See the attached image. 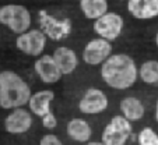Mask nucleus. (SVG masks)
Segmentation results:
<instances>
[{"instance_id": "nucleus-1", "label": "nucleus", "mask_w": 158, "mask_h": 145, "mask_svg": "<svg viewBox=\"0 0 158 145\" xmlns=\"http://www.w3.org/2000/svg\"><path fill=\"white\" fill-rule=\"evenodd\" d=\"M102 81L116 91L130 89L139 80V67L131 56L126 53H112L99 68Z\"/></svg>"}, {"instance_id": "nucleus-2", "label": "nucleus", "mask_w": 158, "mask_h": 145, "mask_svg": "<svg viewBox=\"0 0 158 145\" xmlns=\"http://www.w3.org/2000/svg\"><path fill=\"white\" fill-rule=\"evenodd\" d=\"M31 87L28 83L13 70L0 71V107L11 110L25 106L28 103Z\"/></svg>"}, {"instance_id": "nucleus-3", "label": "nucleus", "mask_w": 158, "mask_h": 145, "mask_svg": "<svg viewBox=\"0 0 158 145\" xmlns=\"http://www.w3.org/2000/svg\"><path fill=\"white\" fill-rule=\"evenodd\" d=\"M32 15L23 4H4L0 7V25L6 27L15 35L25 32L31 28Z\"/></svg>"}, {"instance_id": "nucleus-4", "label": "nucleus", "mask_w": 158, "mask_h": 145, "mask_svg": "<svg viewBox=\"0 0 158 145\" xmlns=\"http://www.w3.org/2000/svg\"><path fill=\"white\" fill-rule=\"evenodd\" d=\"M39 30L45 34V36L53 42L64 41L72 34V20L70 18H56L45 10H39L38 13Z\"/></svg>"}, {"instance_id": "nucleus-5", "label": "nucleus", "mask_w": 158, "mask_h": 145, "mask_svg": "<svg viewBox=\"0 0 158 145\" xmlns=\"http://www.w3.org/2000/svg\"><path fill=\"white\" fill-rule=\"evenodd\" d=\"M131 133H133L131 123L122 115H116L105 126L101 141L105 145H126Z\"/></svg>"}, {"instance_id": "nucleus-6", "label": "nucleus", "mask_w": 158, "mask_h": 145, "mask_svg": "<svg viewBox=\"0 0 158 145\" xmlns=\"http://www.w3.org/2000/svg\"><path fill=\"white\" fill-rule=\"evenodd\" d=\"M93 30L99 38L114 42L122 35L123 30H125V20L120 14L108 10L105 14L94 20Z\"/></svg>"}, {"instance_id": "nucleus-7", "label": "nucleus", "mask_w": 158, "mask_h": 145, "mask_svg": "<svg viewBox=\"0 0 158 145\" xmlns=\"http://www.w3.org/2000/svg\"><path fill=\"white\" fill-rule=\"evenodd\" d=\"M46 36L39 28H30L28 31L17 35L15 47L21 53L30 57H38L44 54L46 47Z\"/></svg>"}, {"instance_id": "nucleus-8", "label": "nucleus", "mask_w": 158, "mask_h": 145, "mask_svg": "<svg viewBox=\"0 0 158 145\" xmlns=\"http://www.w3.org/2000/svg\"><path fill=\"white\" fill-rule=\"evenodd\" d=\"M112 53H114L112 42L98 36L87 42L81 53V59L88 66H101Z\"/></svg>"}, {"instance_id": "nucleus-9", "label": "nucleus", "mask_w": 158, "mask_h": 145, "mask_svg": "<svg viewBox=\"0 0 158 145\" xmlns=\"http://www.w3.org/2000/svg\"><path fill=\"white\" fill-rule=\"evenodd\" d=\"M109 106L108 95L99 88H88L83 94V96L78 101V110L83 115L95 116L99 113H104Z\"/></svg>"}, {"instance_id": "nucleus-10", "label": "nucleus", "mask_w": 158, "mask_h": 145, "mask_svg": "<svg viewBox=\"0 0 158 145\" xmlns=\"http://www.w3.org/2000/svg\"><path fill=\"white\" fill-rule=\"evenodd\" d=\"M32 123H34L32 113L25 109L24 106H21L11 109V112L4 119L3 126L6 133L11 134V135H23V134L28 133L31 130Z\"/></svg>"}, {"instance_id": "nucleus-11", "label": "nucleus", "mask_w": 158, "mask_h": 145, "mask_svg": "<svg viewBox=\"0 0 158 145\" xmlns=\"http://www.w3.org/2000/svg\"><path fill=\"white\" fill-rule=\"evenodd\" d=\"M34 70L39 80L48 85L59 83L63 77L62 71L57 67L52 54H41L36 57L35 63H34Z\"/></svg>"}, {"instance_id": "nucleus-12", "label": "nucleus", "mask_w": 158, "mask_h": 145, "mask_svg": "<svg viewBox=\"0 0 158 145\" xmlns=\"http://www.w3.org/2000/svg\"><path fill=\"white\" fill-rule=\"evenodd\" d=\"M127 11L136 20H152L158 17V0H127Z\"/></svg>"}, {"instance_id": "nucleus-13", "label": "nucleus", "mask_w": 158, "mask_h": 145, "mask_svg": "<svg viewBox=\"0 0 158 145\" xmlns=\"http://www.w3.org/2000/svg\"><path fill=\"white\" fill-rule=\"evenodd\" d=\"M52 57L56 62L57 67L60 68L63 75L73 74L78 67V56L72 47L59 46L52 53Z\"/></svg>"}, {"instance_id": "nucleus-14", "label": "nucleus", "mask_w": 158, "mask_h": 145, "mask_svg": "<svg viewBox=\"0 0 158 145\" xmlns=\"http://www.w3.org/2000/svg\"><path fill=\"white\" fill-rule=\"evenodd\" d=\"M55 101V92L52 89H42L35 94H31L30 99H28V107L32 115L41 119L44 115L51 112L52 102Z\"/></svg>"}, {"instance_id": "nucleus-15", "label": "nucleus", "mask_w": 158, "mask_h": 145, "mask_svg": "<svg viewBox=\"0 0 158 145\" xmlns=\"http://www.w3.org/2000/svg\"><path fill=\"white\" fill-rule=\"evenodd\" d=\"M66 133L69 135L70 139L78 144H84V142L89 141L93 137V128L89 126V123L84 119L74 117L72 119L67 126H66Z\"/></svg>"}, {"instance_id": "nucleus-16", "label": "nucleus", "mask_w": 158, "mask_h": 145, "mask_svg": "<svg viewBox=\"0 0 158 145\" xmlns=\"http://www.w3.org/2000/svg\"><path fill=\"white\" fill-rule=\"evenodd\" d=\"M119 109L123 117H126L130 123L139 122L146 115V107L143 102L136 96H125L119 103Z\"/></svg>"}, {"instance_id": "nucleus-17", "label": "nucleus", "mask_w": 158, "mask_h": 145, "mask_svg": "<svg viewBox=\"0 0 158 145\" xmlns=\"http://www.w3.org/2000/svg\"><path fill=\"white\" fill-rule=\"evenodd\" d=\"M78 6H80V10L84 17L93 21L105 14L109 9L108 0H80Z\"/></svg>"}, {"instance_id": "nucleus-18", "label": "nucleus", "mask_w": 158, "mask_h": 145, "mask_svg": "<svg viewBox=\"0 0 158 145\" xmlns=\"http://www.w3.org/2000/svg\"><path fill=\"white\" fill-rule=\"evenodd\" d=\"M139 78L147 85H158V60H147L139 67Z\"/></svg>"}, {"instance_id": "nucleus-19", "label": "nucleus", "mask_w": 158, "mask_h": 145, "mask_svg": "<svg viewBox=\"0 0 158 145\" xmlns=\"http://www.w3.org/2000/svg\"><path fill=\"white\" fill-rule=\"evenodd\" d=\"M139 145H158V134L151 127H144L137 134Z\"/></svg>"}, {"instance_id": "nucleus-20", "label": "nucleus", "mask_w": 158, "mask_h": 145, "mask_svg": "<svg viewBox=\"0 0 158 145\" xmlns=\"http://www.w3.org/2000/svg\"><path fill=\"white\" fill-rule=\"evenodd\" d=\"M41 120H42L44 128H46V130H53V128L57 127V117L55 116V113L52 112V110L42 116Z\"/></svg>"}, {"instance_id": "nucleus-21", "label": "nucleus", "mask_w": 158, "mask_h": 145, "mask_svg": "<svg viewBox=\"0 0 158 145\" xmlns=\"http://www.w3.org/2000/svg\"><path fill=\"white\" fill-rule=\"evenodd\" d=\"M39 145H64L62 139L55 134H45L41 139H39Z\"/></svg>"}, {"instance_id": "nucleus-22", "label": "nucleus", "mask_w": 158, "mask_h": 145, "mask_svg": "<svg viewBox=\"0 0 158 145\" xmlns=\"http://www.w3.org/2000/svg\"><path fill=\"white\" fill-rule=\"evenodd\" d=\"M83 145H105L102 141H87Z\"/></svg>"}, {"instance_id": "nucleus-23", "label": "nucleus", "mask_w": 158, "mask_h": 145, "mask_svg": "<svg viewBox=\"0 0 158 145\" xmlns=\"http://www.w3.org/2000/svg\"><path fill=\"white\" fill-rule=\"evenodd\" d=\"M155 120H157V123H158V101H157V103H155Z\"/></svg>"}, {"instance_id": "nucleus-24", "label": "nucleus", "mask_w": 158, "mask_h": 145, "mask_svg": "<svg viewBox=\"0 0 158 145\" xmlns=\"http://www.w3.org/2000/svg\"><path fill=\"white\" fill-rule=\"evenodd\" d=\"M155 45H157V47H158V31H157V34H155Z\"/></svg>"}]
</instances>
